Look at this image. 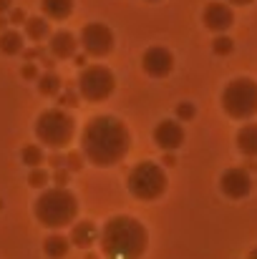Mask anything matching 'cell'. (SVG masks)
<instances>
[{"instance_id":"cell-4","label":"cell","mask_w":257,"mask_h":259,"mask_svg":"<svg viewBox=\"0 0 257 259\" xmlns=\"http://www.w3.org/2000/svg\"><path fill=\"white\" fill-rule=\"evenodd\" d=\"M38 141L48 149H66L74 141L76 134V121L71 118V113L61 111V108H48L35 118L33 126Z\"/></svg>"},{"instance_id":"cell-12","label":"cell","mask_w":257,"mask_h":259,"mask_svg":"<svg viewBox=\"0 0 257 259\" xmlns=\"http://www.w3.org/2000/svg\"><path fill=\"white\" fill-rule=\"evenodd\" d=\"M154 144H157L162 151H176V149L184 144L181 121H171V118L159 121L157 128H154Z\"/></svg>"},{"instance_id":"cell-19","label":"cell","mask_w":257,"mask_h":259,"mask_svg":"<svg viewBox=\"0 0 257 259\" xmlns=\"http://www.w3.org/2000/svg\"><path fill=\"white\" fill-rule=\"evenodd\" d=\"M0 53H5V56L23 53V33H18V30H3L0 33Z\"/></svg>"},{"instance_id":"cell-20","label":"cell","mask_w":257,"mask_h":259,"mask_svg":"<svg viewBox=\"0 0 257 259\" xmlns=\"http://www.w3.org/2000/svg\"><path fill=\"white\" fill-rule=\"evenodd\" d=\"M35 83H38V93H41V96H58V93H61V76L53 73V71L38 76Z\"/></svg>"},{"instance_id":"cell-6","label":"cell","mask_w":257,"mask_h":259,"mask_svg":"<svg viewBox=\"0 0 257 259\" xmlns=\"http://www.w3.org/2000/svg\"><path fill=\"white\" fill-rule=\"evenodd\" d=\"M126 186H129L134 199L154 201V199H159L167 191V171L157 161H141V164H136L129 171Z\"/></svg>"},{"instance_id":"cell-31","label":"cell","mask_w":257,"mask_h":259,"mask_svg":"<svg viewBox=\"0 0 257 259\" xmlns=\"http://www.w3.org/2000/svg\"><path fill=\"white\" fill-rule=\"evenodd\" d=\"M230 5H250V3H255V0H227Z\"/></svg>"},{"instance_id":"cell-16","label":"cell","mask_w":257,"mask_h":259,"mask_svg":"<svg viewBox=\"0 0 257 259\" xmlns=\"http://www.w3.org/2000/svg\"><path fill=\"white\" fill-rule=\"evenodd\" d=\"M41 8L48 20H66L74 13V0H41Z\"/></svg>"},{"instance_id":"cell-30","label":"cell","mask_w":257,"mask_h":259,"mask_svg":"<svg viewBox=\"0 0 257 259\" xmlns=\"http://www.w3.org/2000/svg\"><path fill=\"white\" fill-rule=\"evenodd\" d=\"M10 3H13V0H0V13L10 10Z\"/></svg>"},{"instance_id":"cell-26","label":"cell","mask_w":257,"mask_h":259,"mask_svg":"<svg viewBox=\"0 0 257 259\" xmlns=\"http://www.w3.org/2000/svg\"><path fill=\"white\" fill-rule=\"evenodd\" d=\"M8 23H13V25L25 23V13H23L20 8H13V10H10V20H8Z\"/></svg>"},{"instance_id":"cell-8","label":"cell","mask_w":257,"mask_h":259,"mask_svg":"<svg viewBox=\"0 0 257 259\" xmlns=\"http://www.w3.org/2000/svg\"><path fill=\"white\" fill-rule=\"evenodd\" d=\"M114 30L106 25V23H88L81 30V48H84L86 56H93V58H103L114 51Z\"/></svg>"},{"instance_id":"cell-28","label":"cell","mask_w":257,"mask_h":259,"mask_svg":"<svg viewBox=\"0 0 257 259\" xmlns=\"http://www.w3.org/2000/svg\"><path fill=\"white\" fill-rule=\"evenodd\" d=\"M53 179H56V184H58V186H63V184L68 181V171H66L63 166H58V169H56V174H53Z\"/></svg>"},{"instance_id":"cell-29","label":"cell","mask_w":257,"mask_h":259,"mask_svg":"<svg viewBox=\"0 0 257 259\" xmlns=\"http://www.w3.org/2000/svg\"><path fill=\"white\" fill-rule=\"evenodd\" d=\"M51 164H53V166H56V169H58V166H63V164H66V159H63V156H58V154H56V156H51Z\"/></svg>"},{"instance_id":"cell-21","label":"cell","mask_w":257,"mask_h":259,"mask_svg":"<svg viewBox=\"0 0 257 259\" xmlns=\"http://www.w3.org/2000/svg\"><path fill=\"white\" fill-rule=\"evenodd\" d=\"M20 161L25 164V166H41L43 161H46V154H43V149H41V144H25L23 149H20Z\"/></svg>"},{"instance_id":"cell-17","label":"cell","mask_w":257,"mask_h":259,"mask_svg":"<svg viewBox=\"0 0 257 259\" xmlns=\"http://www.w3.org/2000/svg\"><path fill=\"white\" fill-rule=\"evenodd\" d=\"M25 38H30L33 43H41V40H46L48 35H51V23H48V18H25Z\"/></svg>"},{"instance_id":"cell-15","label":"cell","mask_w":257,"mask_h":259,"mask_svg":"<svg viewBox=\"0 0 257 259\" xmlns=\"http://www.w3.org/2000/svg\"><path fill=\"white\" fill-rule=\"evenodd\" d=\"M96 239H98V229H96V224L93 222H79V224H74V232H71V242L79 247V249H88V247H93L96 244Z\"/></svg>"},{"instance_id":"cell-33","label":"cell","mask_w":257,"mask_h":259,"mask_svg":"<svg viewBox=\"0 0 257 259\" xmlns=\"http://www.w3.org/2000/svg\"><path fill=\"white\" fill-rule=\"evenodd\" d=\"M247 259H257V249H252V252H250V257Z\"/></svg>"},{"instance_id":"cell-22","label":"cell","mask_w":257,"mask_h":259,"mask_svg":"<svg viewBox=\"0 0 257 259\" xmlns=\"http://www.w3.org/2000/svg\"><path fill=\"white\" fill-rule=\"evenodd\" d=\"M212 51L217 56H230L235 51V40L230 35H225V33H217V38L212 40Z\"/></svg>"},{"instance_id":"cell-14","label":"cell","mask_w":257,"mask_h":259,"mask_svg":"<svg viewBox=\"0 0 257 259\" xmlns=\"http://www.w3.org/2000/svg\"><path fill=\"white\" fill-rule=\"evenodd\" d=\"M235 141H237L240 154H245L247 159H257V121L245 123V126L237 131Z\"/></svg>"},{"instance_id":"cell-34","label":"cell","mask_w":257,"mask_h":259,"mask_svg":"<svg viewBox=\"0 0 257 259\" xmlns=\"http://www.w3.org/2000/svg\"><path fill=\"white\" fill-rule=\"evenodd\" d=\"M149 3H157V0H149Z\"/></svg>"},{"instance_id":"cell-32","label":"cell","mask_w":257,"mask_h":259,"mask_svg":"<svg viewBox=\"0 0 257 259\" xmlns=\"http://www.w3.org/2000/svg\"><path fill=\"white\" fill-rule=\"evenodd\" d=\"M164 164H167V166H174V156H171V151H167V156H164Z\"/></svg>"},{"instance_id":"cell-23","label":"cell","mask_w":257,"mask_h":259,"mask_svg":"<svg viewBox=\"0 0 257 259\" xmlns=\"http://www.w3.org/2000/svg\"><path fill=\"white\" fill-rule=\"evenodd\" d=\"M48 179H51V176H48V171H46L43 166H33L30 174H28V184H30L33 189H43V186L48 184Z\"/></svg>"},{"instance_id":"cell-7","label":"cell","mask_w":257,"mask_h":259,"mask_svg":"<svg viewBox=\"0 0 257 259\" xmlns=\"http://www.w3.org/2000/svg\"><path fill=\"white\" fill-rule=\"evenodd\" d=\"M114 88H116V76L106 66H88L79 76V93L91 103L106 101L114 93Z\"/></svg>"},{"instance_id":"cell-13","label":"cell","mask_w":257,"mask_h":259,"mask_svg":"<svg viewBox=\"0 0 257 259\" xmlns=\"http://www.w3.org/2000/svg\"><path fill=\"white\" fill-rule=\"evenodd\" d=\"M76 48H79V40L71 30H58V33H51L48 35V51L53 58H71L76 56Z\"/></svg>"},{"instance_id":"cell-24","label":"cell","mask_w":257,"mask_h":259,"mask_svg":"<svg viewBox=\"0 0 257 259\" xmlns=\"http://www.w3.org/2000/svg\"><path fill=\"white\" fill-rule=\"evenodd\" d=\"M194 116H197V106H194L192 101L176 103V118H179V121H192Z\"/></svg>"},{"instance_id":"cell-11","label":"cell","mask_w":257,"mask_h":259,"mask_svg":"<svg viewBox=\"0 0 257 259\" xmlns=\"http://www.w3.org/2000/svg\"><path fill=\"white\" fill-rule=\"evenodd\" d=\"M202 23H204V28L212 30V33H225V30H230L232 23H235L232 5L219 3V0L207 3V8L202 10Z\"/></svg>"},{"instance_id":"cell-9","label":"cell","mask_w":257,"mask_h":259,"mask_svg":"<svg viewBox=\"0 0 257 259\" xmlns=\"http://www.w3.org/2000/svg\"><path fill=\"white\" fill-rule=\"evenodd\" d=\"M141 68L152 78H164V76H169L174 71V56L164 46H152L141 56Z\"/></svg>"},{"instance_id":"cell-1","label":"cell","mask_w":257,"mask_h":259,"mask_svg":"<svg viewBox=\"0 0 257 259\" xmlns=\"http://www.w3.org/2000/svg\"><path fill=\"white\" fill-rule=\"evenodd\" d=\"M131 146L129 128L114 116H93L81 134V151L93 166L108 169L119 164Z\"/></svg>"},{"instance_id":"cell-2","label":"cell","mask_w":257,"mask_h":259,"mask_svg":"<svg viewBox=\"0 0 257 259\" xmlns=\"http://www.w3.org/2000/svg\"><path fill=\"white\" fill-rule=\"evenodd\" d=\"M98 244L106 259H141L149 247V234L139 219L119 214L103 224Z\"/></svg>"},{"instance_id":"cell-3","label":"cell","mask_w":257,"mask_h":259,"mask_svg":"<svg viewBox=\"0 0 257 259\" xmlns=\"http://www.w3.org/2000/svg\"><path fill=\"white\" fill-rule=\"evenodd\" d=\"M33 214L35 219L48 227V229H61L76 222L79 217V196L66 189V186H53L46 189L35 201H33Z\"/></svg>"},{"instance_id":"cell-27","label":"cell","mask_w":257,"mask_h":259,"mask_svg":"<svg viewBox=\"0 0 257 259\" xmlns=\"http://www.w3.org/2000/svg\"><path fill=\"white\" fill-rule=\"evenodd\" d=\"M20 76H23V78H38V68H35L33 63H25V66L20 68Z\"/></svg>"},{"instance_id":"cell-18","label":"cell","mask_w":257,"mask_h":259,"mask_svg":"<svg viewBox=\"0 0 257 259\" xmlns=\"http://www.w3.org/2000/svg\"><path fill=\"white\" fill-rule=\"evenodd\" d=\"M71 249V239H66L63 234H51L46 242H43V252L48 259H63Z\"/></svg>"},{"instance_id":"cell-25","label":"cell","mask_w":257,"mask_h":259,"mask_svg":"<svg viewBox=\"0 0 257 259\" xmlns=\"http://www.w3.org/2000/svg\"><path fill=\"white\" fill-rule=\"evenodd\" d=\"M66 164H68V169L71 171H81V166H84V154H68V159H66Z\"/></svg>"},{"instance_id":"cell-10","label":"cell","mask_w":257,"mask_h":259,"mask_svg":"<svg viewBox=\"0 0 257 259\" xmlns=\"http://www.w3.org/2000/svg\"><path fill=\"white\" fill-rule=\"evenodd\" d=\"M219 189L227 199H245L250 191H252V176L247 169H240V166H232L222 174L219 179Z\"/></svg>"},{"instance_id":"cell-5","label":"cell","mask_w":257,"mask_h":259,"mask_svg":"<svg viewBox=\"0 0 257 259\" xmlns=\"http://www.w3.org/2000/svg\"><path fill=\"white\" fill-rule=\"evenodd\" d=\"M222 111L235 121H250L257 116V81L232 78L222 91Z\"/></svg>"}]
</instances>
